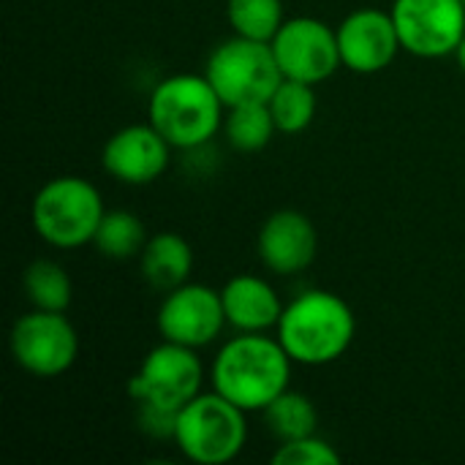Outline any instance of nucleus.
I'll list each match as a JSON object with an SVG mask.
<instances>
[{
	"label": "nucleus",
	"mask_w": 465,
	"mask_h": 465,
	"mask_svg": "<svg viewBox=\"0 0 465 465\" xmlns=\"http://www.w3.org/2000/svg\"><path fill=\"white\" fill-rule=\"evenodd\" d=\"M392 19L403 49L422 60L455 54L465 35L463 0H395Z\"/></svg>",
	"instance_id": "nucleus-10"
},
{
	"label": "nucleus",
	"mask_w": 465,
	"mask_h": 465,
	"mask_svg": "<svg viewBox=\"0 0 465 465\" xmlns=\"http://www.w3.org/2000/svg\"><path fill=\"white\" fill-rule=\"evenodd\" d=\"M256 251L270 272L297 275L313 264L319 251V234L308 215L297 210H278L262 223Z\"/></svg>",
	"instance_id": "nucleus-14"
},
{
	"label": "nucleus",
	"mask_w": 465,
	"mask_h": 465,
	"mask_svg": "<svg viewBox=\"0 0 465 465\" xmlns=\"http://www.w3.org/2000/svg\"><path fill=\"white\" fill-rule=\"evenodd\" d=\"M202 384L204 368L196 349L163 341L139 362V371L128 381V395L136 403L180 411L202 392Z\"/></svg>",
	"instance_id": "nucleus-7"
},
{
	"label": "nucleus",
	"mask_w": 465,
	"mask_h": 465,
	"mask_svg": "<svg viewBox=\"0 0 465 465\" xmlns=\"http://www.w3.org/2000/svg\"><path fill=\"white\" fill-rule=\"evenodd\" d=\"M223 101L202 74L161 79L147 104V120L174 150H196L223 128Z\"/></svg>",
	"instance_id": "nucleus-3"
},
{
	"label": "nucleus",
	"mask_w": 465,
	"mask_h": 465,
	"mask_svg": "<svg viewBox=\"0 0 465 465\" xmlns=\"http://www.w3.org/2000/svg\"><path fill=\"white\" fill-rule=\"evenodd\" d=\"M155 327L161 332V341L180 343L196 351L215 343L226 327L221 292L207 283L191 281L166 292L155 313Z\"/></svg>",
	"instance_id": "nucleus-11"
},
{
	"label": "nucleus",
	"mask_w": 465,
	"mask_h": 465,
	"mask_svg": "<svg viewBox=\"0 0 465 465\" xmlns=\"http://www.w3.org/2000/svg\"><path fill=\"white\" fill-rule=\"evenodd\" d=\"M262 414H264V425H267L270 436L278 444L294 441L302 436H313L319 428V411H316L313 401L302 392H294L292 387L286 392H281Z\"/></svg>",
	"instance_id": "nucleus-18"
},
{
	"label": "nucleus",
	"mask_w": 465,
	"mask_h": 465,
	"mask_svg": "<svg viewBox=\"0 0 465 465\" xmlns=\"http://www.w3.org/2000/svg\"><path fill=\"white\" fill-rule=\"evenodd\" d=\"M147 240L150 237H147V229L139 215H134L128 210H106L95 229L93 245L101 256L125 262V259L142 256Z\"/></svg>",
	"instance_id": "nucleus-17"
},
{
	"label": "nucleus",
	"mask_w": 465,
	"mask_h": 465,
	"mask_svg": "<svg viewBox=\"0 0 465 465\" xmlns=\"http://www.w3.org/2000/svg\"><path fill=\"white\" fill-rule=\"evenodd\" d=\"M139 406V428L155 439H172L174 436V422L177 411H166L150 403H136Z\"/></svg>",
	"instance_id": "nucleus-24"
},
{
	"label": "nucleus",
	"mask_w": 465,
	"mask_h": 465,
	"mask_svg": "<svg viewBox=\"0 0 465 465\" xmlns=\"http://www.w3.org/2000/svg\"><path fill=\"white\" fill-rule=\"evenodd\" d=\"M316 84L308 82H297V79H286L278 84V90L270 95L267 106L272 112L275 128L278 134H302L313 117H316Z\"/></svg>",
	"instance_id": "nucleus-21"
},
{
	"label": "nucleus",
	"mask_w": 465,
	"mask_h": 465,
	"mask_svg": "<svg viewBox=\"0 0 465 465\" xmlns=\"http://www.w3.org/2000/svg\"><path fill=\"white\" fill-rule=\"evenodd\" d=\"M11 357L35 379H57L74 368L79 357V335L65 313L38 311L19 316L11 327Z\"/></svg>",
	"instance_id": "nucleus-8"
},
{
	"label": "nucleus",
	"mask_w": 465,
	"mask_h": 465,
	"mask_svg": "<svg viewBox=\"0 0 465 465\" xmlns=\"http://www.w3.org/2000/svg\"><path fill=\"white\" fill-rule=\"evenodd\" d=\"M221 131H223L229 147H234L240 153H259L278 134L272 112L264 101L229 106Z\"/></svg>",
	"instance_id": "nucleus-19"
},
{
	"label": "nucleus",
	"mask_w": 465,
	"mask_h": 465,
	"mask_svg": "<svg viewBox=\"0 0 465 465\" xmlns=\"http://www.w3.org/2000/svg\"><path fill=\"white\" fill-rule=\"evenodd\" d=\"M106 207L93 183L76 174H60L46 180L30 204V221L35 234L60 251H74L93 242L95 229Z\"/></svg>",
	"instance_id": "nucleus-4"
},
{
	"label": "nucleus",
	"mask_w": 465,
	"mask_h": 465,
	"mask_svg": "<svg viewBox=\"0 0 465 465\" xmlns=\"http://www.w3.org/2000/svg\"><path fill=\"white\" fill-rule=\"evenodd\" d=\"M172 150L174 147L163 139V134L147 120L112 134L101 150V166L117 183L147 185L166 172Z\"/></svg>",
	"instance_id": "nucleus-13"
},
{
	"label": "nucleus",
	"mask_w": 465,
	"mask_h": 465,
	"mask_svg": "<svg viewBox=\"0 0 465 465\" xmlns=\"http://www.w3.org/2000/svg\"><path fill=\"white\" fill-rule=\"evenodd\" d=\"M463 5H465V0H463Z\"/></svg>",
	"instance_id": "nucleus-26"
},
{
	"label": "nucleus",
	"mask_w": 465,
	"mask_h": 465,
	"mask_svg": "<svg viewBox=\"0 0 465 465\" xmlns=\"http://www.w3.org/2000/svg\"><path fill=\"white\" fill-rule=\"evenodd\" d=\"M343 68L354 74H379L390 68L403 49L392 11L357 8L335 27Z\"/></svg>",
	"instance_id": "nucleus-12"
},
{
	"label": "nucleus",
	"mask_w": 465,
	"mask_h": 465,
	"mask_svg": "<svg viewBox=\"0 0 465 465\" xmlns=\"http://www.w3.org/2000/svg\"><path fill=\"white\" fill-rule=\"evenodd\" d=\"M204 76L210 79L226 109L256 101L267 104L283 82L270 41H253L242 35H232L210 52L204 63Z\"/></svg>",
	"instance_id": "nucleus-6"
},
{
	"label": "nucleus",
	"mask_w": 465,
	"mask_h": 465,
	"mask_svg": "<svg viewBox=\"0 0 465 465\" xmlns=\"http://www.w3.org/2000/svg\"><path fill=\"white\" fill-rule=\"evenodd\" d=\"M25 297L38 311H57L65 313L74 300V283L68 272L52 259H35L22 275Z\"/></svg>",
	"instance_id": "nucleus-20"
},
{
	"label": "nucleus",
	"mask_w": 465,
	"mask_h": 465,
	"mask_svg": "<svg viewBox=\"0 0 465 465\" xmlns=\"http://www.w3.org/2000/svg\"><path fill=\"white\" fill-rule=\"evenodd\" d=\"M240 406L226 401L223 395L199 392L191 403L177 411L174 422V444L196 465L232 463L245 441H248V422Z\"/></svg>",
	"instance_id": "nucleus-5"
},
{
	"label": "nucleus",
	"mask_w": 465,
	"mask_h": 465,
	"mask_svg": "<svg viewBox=\"0 0 465 465\" xmlns=\"http://www.w3.org/2000/svg\"><path fill=\"white\" fill-rule=\"evenodd\" d=\"M455 57H458V65L463 68V74H465V35H463V41L458 44V49H455Z\"/></svg>",
	"instance_id": "nucleus-25"
},
{
	"label": "nucleus",
	"mask_w": 465,
	"mask_h": 465,
	"mask_svg": "<svg viewBox=\"0 0 465 465\" xmlns=\"http://www.w3.org/2000/svg\"><path fill=\"white\" fill-rule=\"evenodd\" d=\"M226 19L234 35L272 41L286 22L283 0H226Z\"/></svg>",
	"instance_id": "nucleus-22"
},
{
	"label": "nucleus",
	"mask_w": 465,
	"mask_h": 465,
	"mask_svg": "<svg viewBox=\"0 0 465 465\" xmlns=\"http://www.w3.org/2000/svg\"><path fill=\"white\" fill-rule=\"evenodd\" d=\"M275 465H341V455L335 452V447L324 439L313 436H302L294 441H283L278 444L275 455H272Z\"/></svg>",
	"instance_id": "nucleus-23"
},
{
	"label": "nucleus",
	"mask_w": 465,
	"mask_h": 465,
	"mask_svg": "<svg viewBox=\"0 0 465 465\" xmlns=\"http://www.w3.org/2000/svg\"><path fill=\"white\" fill-rule=\"evenodd\" d=\"M226 324L237 332L275 330L283 313V302L275 286L259 275H234L221 289Z\"/></svg>",
	"instance_id": "nucleus-15"
},
{
	"label": "nucleus",
	"mask_w": 465,
	"mask_h": 465,
	"mask_svg": "<svg viewBox=\"0 0 465 465\" xmlns=\"http://www.w3.org/2000/svg\"><path fill=\"white\" fill-rule=\"evenodd\" d=\"M270 46L286 79L322 84L343 65L335 27L316 16L286 19Z\"/></svg>",
	"instance_id": "nucleus-9"
},
{
	"label": "nucleus",
	"mask_w": 465,
	"mask_h": 465,
	"mask_svg": "<svg viewBox=\"0 0 465 465\" xmlns=\"http://www.w3.org/2000/svg\"><path fill=\"white\" fill-rule=\"evenodd\" d=\"M292 357L278 338L240 332L226 341L210 368L213 390L242 411H264L292 384Z\"/></svg>",
	"instance_id": "nucleus-1"
},
{
	"label": "nucleus",
	"mask_w": 465,
	"mask_h": 465,
	"mask_svg": "<svg viewBox=\"0 0 465 465\" xmlns=\"http://www.w3.org/2000/svg\"><path fill=\"white\" fill-rule=\"evenodd\" d=\"M142 275L158 292H172L188 283L193 270V248L174 232H158L147 240L142 256Z\"/></svg>",
	"instance_id": "nucleus-16"
},
{
	"label": "nucleus",
	"mask_w": 465,
	"mask_h": 465,
	"mask_svg": "<svg viewBox=\"0 0 465 465\" xmlns=\"http://www.w3.org/2000/svg\"><path fill=\"white\" fill-rule=\"evenodd\" d=\"M357 335V319L351 305L335 292L311 289L294 297L275 327V338L283 343L294 365L322 368L338 362Z\"/></svg>",
	"instance_id": "nucleus-2"
}]
</instances>
